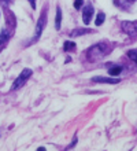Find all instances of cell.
<instances>
[{"mask_svg":"<svg viewBox=\"0 0 137 151\" xmlns=\"http://www.w3.org/2000/svg\"><path fill=\"white\" fill-rule=\"evenodd\" d=\"M128 56H129L130 59H132L134 63L137 65V50H136V48H134V50H130V51H128Z\"/></svg>","mask_w":137,"mask_h":151,"instance_id":"8fae6325","label":"cell"},{"mask_svg":"<svg viewBox=\"0 0 137 151\" xmlns=\"http://www.w3.org/2000/svg\"><path fill=\"white\" fill-rule=\"evenodd\" d=\"M60 22H62V10L60 7L56 8V21H55V29L59 30L60 29Z\"/></svg>","mask_w":137,"mask_h":151,"instance_id":"ba28073f","label":"cell"},{"mask_svg":"<svg viewBox=\"0 0 137 151\" xmlns=\"http://www.w3.org/2000/svg\"><path fill=\"white\" fill-rule=\"evenodd\" d=\"M32 74H33V72H32L30 69H24V70H22V73L18 76V78L15 80V83L12 84L11 89H18V88H21L27 81V78H30Z\"/></svg>","mask_w":137,"mask_h":151,"instance_id":"7a4b0ae2","label":"cell"},{"mask_svg":"<svg viewBox=\"0 0 137 151\" xmlns=\"http://www.w3.org/2000/svg\"><path fill=\"white\" fill-rule=\"evenodd\" d=\"M108 51H110L108 45L104 44V43H100V44H95V45H92V47L86 51V55L89 56L90 60H96V59H102L103 56L106 55Z\"/></svg>","mask_w":137,"mask_h":151,"instance_id":"6da1fadb","label":"cell"},{"mask_svg":"<svg viewBox=\"0 0 137 151\" xmlns=\"http://www.w3.org/2000/svg\"><path fill=\"white\" fill-rule=\"evenodd\" d=\"M93 83H104V84H117L119 83V78H108V77H93Z\"/></svg>","mask_w":137,"mask_h":151,"instance_id":"8992f818","label":"cell"},{"mask_svg":"<svg viewBox=\"0 0 137 151\" xmlns=\"http://www.w3.org/2000/svg\"><path fill=\"white\" fill-rule=\"evenodd\" d=\"M77 143V137H74V139H73V142H71V144L70 146H69V148H71V147H74V144Z\"/></svg>","mask_w":137,"mask_h":151,"instance_id":"9a60e30c","label":"cell"},{"mask_svg":"<svg viewBox=\"0 0 137 151\" xmlns=\"http://www.w3.org/2000/svg\"><path fill=\"white\" fill-rule=\"evenodd\" d=\"M92 17H93V6L90 3H88L84 7V10H82V21H84V24L88 25L90 22V19H92Z\"/></svg>","mask_w":137,"mask_h":151,"instance_id":"277c9868","label":"cell"},{"mask_svg":"<svg viewBox=\"0 0 137 151\" xmlns=\"http://www.w3.org/2000/svg\"><path fill=\"white\" fill-rule=\"evenodd\" d=\"M89 32V29H75V30H73L71 32L70 36L71 37H77V36H82V35H85V33Z\"/></svg>","mask_w":137,"mask_h":151,"instance_id":"30bf717a","label":"cell"},{"mask_svg":"<svg viewBox=\"0 0 137 151\" xmlns=\"http://www.w3.org/2000/svg\"><path fill=\"white\" fill-rule=\"evenodd\" d=\"M132 1H133V0H132Z\"/></svg>","mask_w":137,"mask_h":151,"instance_id":"ac0fdd59","label":"cell"},{"mask_svg":"<svg viewBox=\"0 0 137 151\" xmlns=\"http://www.w3.org/2000/svg\"><path fill=\"white\" fill-rule=\"evenodd\" d=\"M8 40H10V33H8L6 29H3V30H1V33H0V47H1V45H4Z\"/></svg>","mask_w":137,"mask_h":151,"instance_id":"52a82bcc","label":"cell"},{"mask_svg":"<svg viewBox=\"0 0 137 151\" xmlns=\"http://www.w3.org/2000/svg\"><path fill=\"white\" fill-rule=\"evenodd\" d=\"M63 48H65V51H74V50H75V44L73 43V41H66Z\"/></svg>","mask_w":137,"mask_h":151,"instance_id":"4fadbf2b","label":"cell"},{"mask_svg":"<svg viewBox=\"0 0 137 151\" xmlns=\"http://www.w3.org/2000/svg\"><path fill=\"white\" fill-rule=\"evenodd\" d=\"M37 151H45V148H44V147H39V148H37Z\"/></svg>","mask_w":137,"mask_h":151,"instance_id":"e0dca14e","label":"cell"},{"mask_svg":"<svg viewBox=\"0 0 137 151\" xmlns=\"http://www.w3.org/2000/svg\"><path fill=\"white\" fill-rule=\"evenodd\" d=\"M45 21H47V15H45V12H44L43 15L40 17V19L37 21V28H36V39L37 40L40 36H41V32H43V28L44 25H45Z\"/></svg>","mask_w":137,"mask_h":151,"instance_id":"5b68a950","label":"cell"},{"mask_svg":"<svg viewBox=\"0 0 137 151\" xmlns=\"http://www.w3.org/2000/svg\"><path fill=\"white\" fill-rule=\"evenodd\" d=\"M122 72V66H118V65H115V66H111V68L108 69V74L110 76H118L119 73Z\"/></svg>","mask_w":137,"mask_h":151,"instance_id":"9c48e42d","label":"cell"},{"mask_svg":"<svg viewBox=\"0 0 137 151\" xmlns=\"http://www.w3.org/2000/svg\"><path fill=\"white\" fill-rule=\"evenodd\" d=\"M82 4H84V0H74V8H77V10L82 7Z\"/></svg>","mask_w":137,"mask_h":151,"instance_id":"5bb4252c","label":"cell"},{"mask_svg":"<svg viewBox=\"0 0 137 151\" xmlns=\"http://www.w3.org/2000/svg\"><path fill=\"white\" fill-rule=\"evenodd\" d=\"M29 3H30V6L33 8H36V0H29Z\"/></svg>","mask_w":137,"mask_h":151,"instance_id":"2e32d148","label":"cell"},{"mask_svg":"<svg viewBox=\"0 0 137 151\" xmlns=\"http://www.w3.org/2000/svg\"><path fill=\"white\" fill-rule=\"evenodd\" d=\"M104 19H106V15H104V12H99V15L96 17V25H98V26L103 25Z\"/></svg>","mask_w":137,"mask_h":151,"instance_id":"7c38bea8","label":"cell"},{"mask_svg":"<svg viewBox=\"0 0 137 151\" xmlns=\"http://www.w3.org/2000/svg\"><path fill=\"white\" fill-rule=\"evenodd\" d=\"M122 30L125 33H128L129 36H137V22H129V21H123L122 22Z\"/></svg>","mask_w":137,"mask_h":151,"instance_id":"3957f363","label":"cell"}]
</instances>
